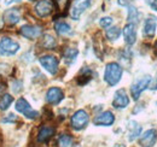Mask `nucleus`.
<instances>
[{"label": "nucleus", "instance_id": "obj_1", "mask_svg": "<svg viewBox=\"0 0 157 147\" xmlns=\"http://www.w3.org/2000/svg\"><path fill=\"white\" fill-rule=\"evenodd\" d=\"M122 74H123L122 66L118 63L111 62V63L106 64V66H105V70H104V81L110 87H114V86H116L118 82L121 81Z\"/></svg>", "mask_w": 157, "mask_h": 147}, {"label": "nucleus", "instance_id": "obj_2", "mask_svg": "<svg viewBox=\"0 0 157 147\" xmlns=\"http://www.w3.org/2000/svg\"><path fill=\"white\" fill-rule=\"evenodd\" d=\"M20 50V43L10 37L5 36L0 39V55L10 57L15 55Z\"/></svg>", "mask_w": 157, "mask_h": 147}, {"label": "nucleus", "instance_id": "obj_3", "mask_svg": "<svg viewBox=\"0 0 157 147\" xmlns=\"http://www.w3.org/2000/svg\"><path fill=\"white\" fill-rule=\"evenodd\" d=\"M90 116L85 110H78L70 118V126L74 130H82L88 126Z\"/></svg>", "mask_w": 157, "mask_h": 147}, {"label": "nucleus", "instance_id": "obj_4", "mask_svg": "<svg viewBox=\"0 0 157 147\" xmlns=\"http://www.w3.org/2000/svg\"><path fill=\"white\" fill-rule=\"evenodd\" d=\"M15 109L16 111H18L20 113H22L24 117L29 118V119H36L39 117V112L36 110H34L30 104L24 99V98H20L17 101H16V105H15Z\"/></svg>", "mask_w": 157, "mask_h": 147}, {"label": "nucleus", "instance_id": "obj_5", "mask_svg": "<svg viewBox=\"0 0 157 147\" xmlns=\"http://www.w3.org/2000/svg\"><path fill=\"white\" fill-rule=\"evenodd\" d=\"M150 81H151V77L149 75H145V76L138 78L137 81L131 86V94H132L134 100H138L140 98V94L144 92L146 88H149Z\"/></svg>", "mask_w": 157, "mask_h": 147}, {"label": "nucleus", "instance_id": "obj_6", "mask_svg": "<svg viewBox=\"0 0 157 147\" xmlns=\"http://www.w3.org/2000/svg\"><path fill=\"white\" fill-rule=\"evenodd\" d=\"M92 5V0H74L70 6V16L74 21H78L81 15Z\"/></svg>", "mask_w": 157, "mask_h": 147}, {"label": "nucleus", "instance_id": "obj_7", "mask_svg": "<svg viewBox=\"0 0 157 147\" xmlns=\"http://www.w3.org/2000/svg\"><path fill=\"white\" fill-rule=\"evenodd\" d=\"M39 62L41 66L51 75H56L58 71L59 62L55 55H42L39 58Z\"/></svg>", "mask_w": 157, "mask_h": 147}, {"label": "nucleus", "instance_id": "obj_8", "mask_svg": "<svg viewBox=\"0 0 157 147\" xmlns=\"http://www.w3.org/2000/svg\"><path fill=\"white\" fill-rule=\"evenodd\" d=\"M53 9H55V1L53 0H40L36 2L35 7H34L35 13L41 18L50 16L53 12Z\"/></svg>", "mask_w": 157, "mask_h": 147}, {"label": "nucleus", "instance_id": "obj_9", "mask_svg": "<svg viewBox=\"0 0 157 147\" xmlns=\"http://www.w3.org/2000/svg\"><path fill=\"white\" fill-rule=\"evenodd\" d=\"M115 122V116L111 111H104L97 115L93 119V124L97 127H110Z\"/></svg>", "mask_w": 157, "mask_h": 147}, {"label": "nucleus", "instance_id": "obj_10", "mask_svg": "<svg viewBox=\"0 0 157 147\" xmlns=\"http://www.w3.org/2000/svg\"><path fill=\"white\" fill-rule=\"evenodd\" d=\"M157 141V130L149 129L144 131L139 138V145L141 147H154Z\"/></svg>", "mask_w": 157, "mask_h": 147}, {"label": "nucleus", "instance_id": "obj_11", "mask_svg": "<svg viewBox=\"0 0 157 147\" xmlns=\"http://www.w3.org/2000/svg\"><path fill=\"white\" fill-rule=\"evenodd\" d=\"M129 105V98L124 89H118L114 94L113 99V106L117 110H123Z\"/></svg>", "mask_w": 157, "mask_h": 147}, {"label": "nucleus", "instance_id": "obj_12", "mask_svg": "<svg viewBox=\"0 0 157 147\" xmlns=\"http://www.w3.org/2000/svg\"><path fill=\"white\" fill-rule=\"evenodd\" d=\"M21 35L28 40H35L38 37L41 36L42 34V29L38 25H30V24H25L20 29Z\"/></svg>", "mask_w": 157, "mask_h": 147}, {"label": "nucleus", "instance_id": "obj_13", "mask_svg": "<svg viewBox=\"0 0 157 147\" xmlns=\"http://www.w3.org/2000/svg\"><path fill=\"white\" fill-rule=\"evenodd\" d=\"M64 99V93L58 87H51L46 93V101L50 105H58Z\"/></svg>", "mask_w": 157, "mask_h": 147}, {"label": "nucleus", "instance_id": "obj_14", "mask_svg": "<svg viewBox=\"0 0 157 147\" xmlns=\"http://www.w3.org/2000/svg\"><path fill=\"white\" fill-rule=\"evenodd\" d=\"M56 133V128L55 127H51V126H41L38 131V136H36V140L39 144H46L48 142L52 136L55 135Z\"/></svg>", "mask_w": 157, "mask_h": 147}, {"label": "nucleus", "instance_id": "obj_15", "mask_svg": "<svg viewBox=\"0 0 157 147\" xmlns=\"http://www.w3.org/2000/svg\"><path fill=\"white\" fill-rule=\"evenodd\" d=\"M157 25V18L155 16H149L144 21V25H143V35L147 39L155 36V32H156Z\"/></svg>", "mask_w": 157, "mask_h": 147}, {"label": "nucleus", "instance_id": "obj_16", "mask_svg": "<svg viewBox=\"0 0 157 147\" xmlns=\"http://www.w3.org/2000/svg\"><path fill=\"white\" fill-rule=\"evenodd\" d=\"M123 37H124V42L128 46H132L136 43L137 41V29H136V24L133 23H128L124 25L123 28Z\"/></svg>", "mask_w": 157, "mask_h": 147}, {"label": "nucleus", "instance_id": "obj_17", "mask_svg": "<svg viewBox=\"0 0 157 147\" xmlns=\"http://www.w3.org/2000/svg\"><path fill=\"white\" fill-rule=\"evenodd\" d=\"M4 22L9 25H15L21 21V13L18 9H9L4 12Z\"/></svg>", "mask_w": 157, "mask_h": 147}, {"label": "nucleus", "instance_id": "obj_18", "mask_svg": "<svg viewBox=\"0 0 157 147\" xmlns=\"http://www.w3.org/2000/svg\"><path fill=\"white\" fill-rule=\"evenodd\" d=\"M127 129H128V140L129 141H134L136 139H138L141 135V131H143L141 126L136 121H129Z\"/></svg>", "mask_w": 157, "mask_h": 147}, {"label": "nucleus", "instance_id": "obj_19", "mask_svg": "<svg viewBox=\"0 0 157 147\" xmlns=\"http://www.w3.org/2000/svg\"><path fill=\"white\" fill-rule=\"evenodd\" d=\"M93 50L94 53L99 59H103V53H104V43H103V36L100 33H97L93 39Z\"/></svg>", "mask_w": 157, "mask_h": 147}, {"label": "nucleus", "instance_id": "obj_20", "mask_svg": "<svg viewBox=\"0 0 157 147\" xmlns=\"http://www.w3.org/2000/svg\"><path fill=\"white\" fill-rule=\"evenodd\" d=\"M78 55V48H73V47H68V48H65V50H64V52H63V59H64V63H65L67 65H71V64L76 60Z\"/></svg>", "mask_w": 157, "mask_h": 147}, {"label": "nucleus", "instance_id": "obj_21", "mask_svg": "<svg viewBox=\"0 0 157 147\" xmlns=\"http://www.w3.org/2000/svg\"><path fill=\"white\" fill-rule=\"evenodd\" d=\"M92 76H93V71L90 68H87V66L82 68L78 76V83L80 86L86 85L87 82H90L92 80Z\"/></svg>", "mask_w": 157, "mask_h": 147}, {"label": "nucleus", "instance_id": "obj_22", "mask_svg": "<svg viewBox=\"0 0 157 147\" xmlns=\"http://www.w3.org/2000/svg\"><path fill=\"white\" fill-rule=\"evenodd\" d=\"M55 30H56V33L58 34V35H62V36H64V35H70L71 33H73V30H71V27L67 23V22H57L56 24H55Z\"/></svg>", "mask_w": 157, "mask_h": 147}, {"label": "nucleus", "instance_id": "obj_23", "mask_svg": "<svg viewBox=\"0 0 157 147\" xmlns=\"http://www.w3.org/2000/svg\"><path fill=\"white\" fill-rule=\"evenodd\" d=\"M57 45V41L56 39L50 35V34H46L42 36V40H41V46L45 48V50H53Z\"/></svg>", "mask_w": 157, "mask_h": 147}, {"label": "nucleus", "instance_id": "obj_24", "mask_svg": "<svg viewBox=\"0 0 157 147\" xmlns=\"http://www.w3.org/2000/svg\"><path fill=\"white\" fill-rule=\"evenodd\" d=\"M127 19H128V23H133V24H137L138 22H139V12H138L136 6H132V5L128 6Z\"/></svg>", "mask_w": 157, "mask_h": 147}, {"label": "nucleus", "instance_id": "obj_25", "mask_svg": "<svg viewBox=\"0 0 157 147\" xmlns=\"http://www.w3.org/2000/svg\"><path fill=\"white\" fill-rule=\"evenodd\" d=\"M120 60L123 62V64H127V65H131V62H132V51L129 48H124V50H121L120 52Z\"/></svg>", "mask_w": 157, "mask_h": 147}, {"label": "nucleus", "instance_id": "obj_26", "mask_svg": "<svg viewBox=\"0 0 157 147\" xmlns=\"http://www.w3.org/2000/svg\"><path fill=\"white\" fill-rule=\"evenodd\" d=\"M12 101H13V98L10 94H4L0 98V110H7L10 107V105L12 104Z\"/></svg>", "mask_w": 157, "mask_h": 147}, {"label": "nucleus", "instance_id": "obj_27", "mask_svg": "<svg viewBox=\"0 0 157 147\" xmlns=\"http://www.w3.org/2000/svg\"><path fill=\"white\" fill-rule=\"evenodd\" d=\"M121 35V29L118 27H110V29L106 30V37L110 41H116Z\"/></svg>", "mask_w": 157, "mask_h": 147}, {"label": "nucleus", "instance_id": "obj_28", "mask_svg": "<svg viewBox=\"0 0 157 147\" xmlns=\"http://www.w3.org/2000/svg\"><path fill=\"white\" fill-rule=\"evenodd\" d=\"M59 147H70L73 145V138L68 134H63L60 135L58 139Z\"/></svg>", "mask_w": 157, "mask_h": 147}, {"label": "nucleus", "instance_id": "obj_29", "mask_svg": "<svg viewBox=\"0 0 157 147\" xmlns=\"http://www.w3.org/2000/svg\"><path fill=\"white\" fill-rule=\"evenodd\" d=\"M99 24H100V27H101V28H109V27L113 24V17L106 16V17L100 18V21H99Z\"/></svg>", "mask_w": 157, "mask_h": 147}, {"label": "nucleus", "instance_id": "obj_30", "mask_svg": "<svg viewBox=\"0 0 157 147\" xmlns=\"http://www.w3.org/2000/svg\"><path fill=\"white\" fill-rule=\"evenodd\" d=\"M22 89H23V83L18 80H15L12 82V91H13V93H20Z\"/></svg>", "mask_w": 157, "mask_h": 147}, {"label": "nucleus", "instance_id": "obj_31", "mask_svg": "<svg viewBox=\"0 0 157 147\" xmlns=\"http://www.w3.org/2000/svg\"><path fill=\"white\" fill-rule=\"evenodd\" d=\"M17 121V116L16 115H13V113H10L9 116H6L5 118H2V123H13V122H16Z\"/></svg>", "mask_w": 157, "mask_h": 147}, {"label": "nucleus", "instance_id": "obj_32", "mask_svg": "<svg viewBox=\"0 0 157 147\" xmlns=\"http://www.w3.org/2000/svg\"><path fill=\"white\" fill-rule=\"evenodd\" d=\"M149 89H151V91H157V73H156V75H155V77L150 81Z\"/></svg>", "mask_w": 157, "mask_h": 147}, {"label": "nucleus", "instance_id": "obj_33", "mask_svg": "<svg viewBox=\"0 0 157 147\" xmlns=\"http://www.w3.org/2000/svg\"><path fill=\"white\" fill-rule=\"evenodd\" d=\"M117 4L120 6H129V4H131V0H117Z\"/></svg>", "mask_w": 157, "mask_h": 147}, {"label": "nucleus", "instance_id": "obj_34", "mask_svg": "<svg viewBox=\"0 0 157 147\" xmlns=\"http://www.w3.org/2000/svg\"><path fill=\"white\" fill-rule=\"evenodd\" d=\"M5 89H6V85H5V82H1V81H0V98L4 95Z\"/></svg>", "mask_w": 157, "mask_h": 147}, {"label": "nucleus", "instance_id": "obj_35", "mask_svg": "<svg viewBox=\"0 0 157 147\" xmlns=\"http://www.w3.org/2000/svg\"><path fill=\"white\" fill-rule=\"evenodd\" d=\"M150 6H151V9H152L154 11H157V0H152V1L150 2Z\"/></svg>", "mask_w": 157, "mask_h": 147}, {"label": "nucleus", "instance_id": "obj_36", "mask_svg": "<svg viewBox=\"0 0 157 147\" xmlns=\"http://www.w3.org/2000/svg\"><path fill=\"white\" fill-rule=\"evenodd\" d=\"M22 0H5V4L6 5H11V4H13V2H20Z\"/></svg>", "mask_w": 157, "mask_h": 147}, {"label": "nucleus", "instance_id": "obj_37", "mask_svg": "<svg viewBox=\"0 0 157 147\" xmlns=\"http://www.w3.org/2000/svg\"><path fill=\"white\" fill-rule=\"evenodd\" d=\"M154 52L157 55V41L155 42V45H154Z\"/></svg>", "mask_w": 157, "mask_h": 147}, {"label": "nucleus", "instance_id": "obj_38", "mask_svg": "<svg viewBox=\"0 0 157 147\" xmlns=\"http://www.w3.org/2000/svg\"><path fill=\"white\" fill-rule=\"evenodd\" d=\"M115 147H124L123 145H120V144H117V145H115Z\"/></svg>", "mask_w": 157, "mask_h": 147}, {"label": "nucleus", "instance_id": "obj_39", "mask_svg": "<svg viewBox=\"0 0 157 147\" xmlns=\"http://www.w3.org/2000/svg\"><path fill=\"white\" fill-rule=\"evenodd\" d=\"M30 1H33V0H30Z\"/></svg>", "mask_w": 157, "mask_h": 147}]
</instances>
